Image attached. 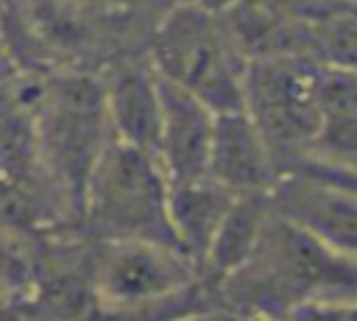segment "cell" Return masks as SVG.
<instances>
[{"label":"cell","mask_w":357,"mask_h":321,"mask_svg":"<svg viewBox=\"0 0 357 321\" xmlns=\"http://www.w3.org/2000/svg\"><path fill=\"white\" fill-rule=\"evenodd\" d=\"M206 176L231 193H268L282 170L245 109L215 112Z\"/></svg>","instance_id":"9c48e42d"},{"label":"cell","mask_w":357,"mask_h":321,"mask_svg":"<svg viewBox=\"0 0 357 321\" xmlns=\"http://www.w3.org/2000/svg\"><path fill=\"white\" fill-rule=\"evenodd\" d=\"M271 190L268 193H237L220 218L209 248L201 262V274L220 282L234 274L257 248L262 229L271 218Z\"/></svg>","instance_id":"7c38bea8"},{"label":"cell","mask_w":357,"mask_h":321,"mask_svg":"<svg viewBox=\"0 0 357 321\" xmlns=\"http://www.w3.org/2000/svg\"><path fill=\"white\" fill-rule=\"evenodd\" d=\"M307 159L357 170V106L324 117L315 148Z\"/></svg>","instance_id":"4fadbf2b"},{"label":"cell","mask_w":357,"mask_h":321,"mask_svg":"<svg viewBox=\"0 0 357 321\" xmlns=\"http://www.w3.org/2000/svg\"><path fill=\"white\" fill-rule=\"evenodd\" d=\"M167 187L170 181L153 154L109 137L86 181L78 218L100 240H156L178 248Z\"/></svg>","instance_id":"277c9868"},{"label":"cell","mask_w":357,"mask_h":321,"mask_svg":"<svg viewBox=\"0 0 357 321\" xmlns=\"http://www.w3.org/2000/svg\"><path fill=\"white\" fill-rule=\"evenodd\" d=\"M243 109L259 128L279 170L296 167L312 154L324 123L318 61L296 53L248 59Z\"/></svg>","instance_id":"5b68a950"},{"label":"cell","mask_w":357,"mask_h":321,"mask_svg":"<svg viewBox=\"0 0 357 321\" xmlns=\"http://www.w3.org/2000/svg\"><path fill=\"white\" fill-rule=\"evenodd\" d=\"M159 95H162V120H159L156 159L167 181H187L206 176L215 109H209L187 89L165 81L162 75H159Z\"/></svg>","instance_id":"ba28073f"},{"label":"cell","mask_w":357,"mask_h":321,"mask_svg":"<svg viewBox=\"0 0 357 321\" xmlns=\"http://www.w3.org/2000/svg\"><path fill=\"white\" fill-rule=\"evenodd\" d=\"M198 279L192 260L156 240H100L95 262V296L112 310H142L184 296Z\"/></svg>","instance_id":"8992f818"},{"label":"cell","mask_w":357,"mask_h":321,"mask_svg":"<svg viewBox=\"0 0 357 321\" xmlns=\"http://www.w3.org/2000/svg\"><path fill=\"white\" fill-rule=\"evenodd\" d=\"M218 288L226 301L254 313L312 315L318 307L357 299V260L271 209L251 257Z\"/></svg>","instance_id":"6da1fadb"},{"label":"cell","mask_w":357,"mask_h":321,"mask_svg":"<svg viewBox=\"0 0 357 321\" xmlns=\"http://www.w3.org/2000/svg\"><path fill=\"white\" fill-rule=\"evenodd\" d=\"M103 81V100L112 137L142 148L156 156L159 120H162V95L159 75L148 64H117Z\"/></svg>","instance_id":"30bf717a"},{"label":"cell","mask_w":357,"mask_h":321,"mask_svg":"<svg viewBox=\"0 0 357 321\" xmlns=\"http://www.w3.org/2000/svg\"><path fill=\"white\" fill-rule=\"evenodd\" d=\"M296 167H301V170H307V173H315V176H321V179H326V181H332V184H340V187L357 193V170L335 167V165H326V162H318V159H304V162H298Z\"/></svg>","instance_id":"5bb4252c"},{"label":"cell","mask_w":357,"mask_h":321,"mask_svg":"<svg viewBox=\"0 0 357 321\" xmlns=\"http://www.w3.org/2000/svg\"><path fill=\"white\" fill-rule=\"evenodd\" d=\"M151 67L215 112L243 109L248 56L223 11L206 3H178L153 33Z\"/></svg>","instance_id":"7a4b0ae2"},{"label":"cell","mask_w":357,"mask_h":321,"mask_svg":"<svg viewBox=\"0 0 357 321\" xmlns=\"http://www.w3.org/2000/svg\"><path fill=\"white\" fill-rule=\"evenodd\" d=\"M237 193L218 184L212 176H198L187 181H170L167 187V212L170 226L176 234L178 248L192 260V265L201 274L204 254L209 248V240L226 215L229 204Z\"/></svg>","instance_id":"8fae6325"},{"label":"cell","mask_w":357,"mask_h":321,"mask_svg":"<svg viewBox=\"0 0 357 321\" xmlns=\"http://www.w3.org/2000/svg\"><path fill=\"white\" fill-rule=\"evenodd\" d=\"M112 137L103 81L61 75L42 89L33 112V151L67 209L81 215L86 181Z\"/></svg>","instance_id":"3957f363"},{"label":"cell","mask_w":357,"mask_h":321,"mask_svg":"<svg viewBox=\"0 0 357 321\" xmlns=\"http://www.w3.org/2000/svg\"><path fill=\"white\" fill-rule=\"evenodd\" d=\"M271 207L329 248L357 260V193L301 167H290L273 184Z\"/></svg>","instance_id":"52a82bcc"}]
</instances>
